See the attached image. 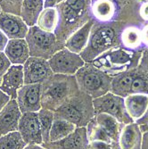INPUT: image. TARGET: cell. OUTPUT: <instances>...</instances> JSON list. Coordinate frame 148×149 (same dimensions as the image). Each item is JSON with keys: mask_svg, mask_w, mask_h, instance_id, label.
Returning a JSON list of instances; mask_svg holds the SVG:
<instances>
[{"mask_svg": "<svg viewBox=\"0 0 148 149\" xmlns=\"http://www.w3.org/2000/svg\"><path fill=\"white\" fill-rule=\"evenodd\" d=\"M23 0H0V7L2 12L21 15V9Z\"/></svg>", "mask_w": 148, "mask_h": 149, "instance_id": "31", "label": "cell"}, {"mask_svg": "<svg viewBox=\"0 0 148 149\" xmlns=\"http://www.w3.org/2000/svg\"><path fill=\"white\" fill-rule=\"evenodd\" d=\"M95 22L93 19H90L85 25H83L81 28L75 31L64 43V47L69 49L70 51L79 55L84 48L86 47L88 38L91 31V28Z\"/></svg>", "mask_w": 148, "mask_h": 149, "instance_id": "20", "label": "cell"}, {"mask_svg": "<svg viewBox=\"0 0 148 149\" xmlns=\"http://www.w3.org/2000/svg\"><path fill=\"white\" fill-rule=\"evenodd\" d=\"M54 73L64 75H75L85 64V61L79 55L66 47L59 50L48 60Z\"/></svg>", "mask_w": 148, "mask_h": 149, "instance_id": "10", "label": "cell"}, {"mask_svg": "<svg viewBox=\"0 0 148 149\" xmlns=\"http://www.w3.org/2000/svg\"><path fill=\"white\" fill-rule=\"evenodd\" d=\"M54 113L55 118L66 120L77 127H87L96 115L93 98L80 90L63 104Z\"/></svg>", "mask_w": 148, "mask_h": 149, "instance_id": "4", "label": "cell"}, {"mask_svg": "<svg viewBox=\"0 0 148 149\" xmlns=\"http://www.w3.org/2000/svg\"><path fill=\"white\" fill-rule=\"evenodd\" d=\"M74 76L79 89L88 94L93 99L102 97L111 90L113 77L92 63H85Z\"/></svg>", "mask_w": 148, "mask_h": 149, "instance_id": "6", "label": "cell"}, {"mask_svg": "<svg viewBox=\"0 0 148 149\" xmlns=\"http://www.w3.org/2000/svg\"><path fill=\"white\" fill-rule=\"evenodd\" d=\"M140 58V53L116 47L102 54L92 63L111 77H113L123 72L137 68Z\"/></svg>", "mask_w": 148, "mask_h": 149, "instance_id": "5", "label": "cell"}, {"mask_svg": "<svg viewBox=\"0 0 148 149\" xmlns=\"http://www.w3.org/2000/svg\"><path fill=\"white\" fill-rule=\"evenodd\" d=\"M138 68L145 72L146 74H148V50L145 51L141 55V58Z\"/></svg>", "mask_w": 148, "mask_h": 149, "instance_id": "33", "label": "cell"}, {"mask_svg": "<svg viewBox=\"0 0 148 149\" xmlns=\"http://www.w3.org/2000/svg\"><path fill=\"white\" fill-rule=\"evenodd\" d=\"M142 37H143V40L146 46H148V25L144 29L143 32H142Z\"/></svg>", "mask_w": 148, "mask_h": 149, "instance_id": "39", "label": "cell"}, {"mask_svg": "<svg viewBox=\"0 0 148 149\" xmlns=\"http://www.w3.org/2000/svg\"><path fill=\"white\" fill-rule=\"evenodd\" d=\"M88 144L87 128L77 127L76 130L66 138L55 142L49 141L41 146L45 149H87Z\"/></svg>", "mask_w": 148, "mask_h": 149, "instance_id": "14", "label": "cell"}, {"mask_svg": "<svg viewBox=\"0 0 148 149\" xmlns=\"http://www.w3.org/2000/svg\"><path fill=\"white\" fill-rule=\"evenodd\" d=\"M139 126H140V130H141L143 134L148 132V123H145V124H142V125H139Z\"/></svg>", "mask_w": 148, "mask_h": 149, "instance_id": "42", "label": "cell"}, {"mask_svg": "<svg viewBox=\"0 0 148 149\" xmlns=\"http://www.w3.org/2000/svg\"><path fill=\"white\" fill-rule=\"evenodd\" d=\"M24 149H45L41 145H27Z\"/></svg>", "mask_w": 148, "mask_h": 149, "instance_id": "41", "label": "cell"}, {"mask_svg": "<svg viewBox=\"0 0 148 149\" xmlns=\"http://www.w3.org/2000/svg\"><path fill=\"white\" fill-rule=\"evenodd\" d=\"M2 12V9H1V7H0V13H1Z\"/></svg>", "mask_w": 148, "mask_h": 149, "instance_id": "44", "label": "cell"}, {"mask_svg": "<svg viewBox=\"0 0 148 149\" xmlns=\"http://www.w3.org/2000/svg\"><path fill=\"white\" fill-rule=\"evenodd\" d=\"M142 149H148V132L147 133H144Z\"/></svg>", "mask_w": 148, "mask_h": 149, "instance_id": "40", "label": "cell"}, {"mask_svg": "<svg viewBox=\"0 0 148 149\" xmlns=\"http://www.w3.org/2000/svg\"><path fill=\"white\" fill-rule=\"evenodd\" d=\"M0 31H2L9 39L25 38L29 31V27L21 16L1 12Z\"/></svg>", "mask_w": 148, "mask_h": 149, "instance_id": "15", "label": "cell"}, {"mask_svg": "<svg viewBox=\"0 0 148 149\" xmlns=\"http://www.w3.org/2000/svg\"><path fill=\"white\" fill-rule=\"evenodd\" d=\"M26 146L19 131L10 132L0 138V149H24Z\"/></svg>", "mask_w": 148, "mask_h": 149, "instance_id": "29", "label": "cell"}, {"mask_svg": "<svg viewBox=\"0 0 148 149\" xmlns=\"http://www.w3.org/2000/svg\"><path fill=\"white\" fill-rule=\"evenodd\" d=\"M18 131L27 145H42L43 138L38 112L24 113L22 114Z\"/></svg>", "mask_w": 148, "mask_h": 149, "instance_id": "12", "label": "cell"}, {"mask_svg": "<svg viewBox=\"0 0 148 149\" xmlns=\"http://www.w3.org/2000/svg\"><path fill=\"white\" fill-rule=\"evenodd\" d=\"M94 120H95L96 123L100 128V130L105 135H107L111 140L114 142H119L120 135L124 124H122L115 118L106 113L96 114L94 117Z\"/></svg>", "mask_w": 148, "mask_h": 149, "instance_id": "23", "label": "cell"}, {"mask_svg": "<svg viewBox=\"0 0 148 149\" xmlns=\"http://www.w3.org/2000/svg\"><path fill=\"white\" fill-rule=\"evenodd\" d=\"M140 16L145 21H148V2H145L142 5L140 8Z\"/></svg>", "mask_w": 148, "mask_h": 149, "instance_id": "36", "label": "cell"}, {"mask_svg": "<svg viewBox=\"0 0 148 149\" xmlns=\"http://www.w3.org/2000/svg\"><path fill=\"white\" fill-rule=\"evenodd\" d=\"M130 5V0H91V17L98 22L117 20Z\"/></svg>", "mask_w": 148, "mask_h": 149, "instance_id": "9", "label": "cell"}, {"mask_svg": "<svg viewBox=\"0 0 148 149\" xmlns=\"http://www.w3.org/2000/svg\"><path fill=\"white\" fill-rule=\"evenodd\" d=\"M93 105L95 114H109L124 125L133 123V120L127 113L124 97L117 96L112 92H108L102 97L94 98Z\"/></svg>", "mask_w": 148, "mask_h": 149, "instance_id": "8", "label": "cell"}, {"mask_svg": "<svg viewBox=\"0 0 148 149\" xmlns=\"http://www.w3.org/2000/svg\"><path fill=\"white\" fill-rule=\"evenodd\" d=\"M16 101L22 113L38 112L41 106V84H24L17 92Z\"/></svg>", "mask_w": 148, "mask_h": 149, "instance_id": "13", "label": "cell"}, {"mask_svg": "<svg viewBox=\"0 0 148 149\" xmlns=\"http://www.w3.org/2000/svg\"><path fill=\"white\" fill-rule=\"evenodd\" d=\"M44 9V0H23L21 17L28 27H32L37 24L38 18Z\"/></svg>", "mask_w": 148, "mask_h": 149, "instance_id": "24", "label": "cell"}, {"mask_svg": "<svg viewBox=\"0 0 148 149\" xmlns=\"http://www.w3.org/2000/svg\"><path fill=\"white\" fill-rule=\"evenodd\" d=\"M22 114L16 99H10L0 111V138L10 132L18 131Z\"/></svg>", "mask_w": 148, "mask_h": 149, "instance_id": "16", "label": "cell"}, {"mask_svg": "<svg viewBox=\"0 0 148 149\" xmlns=\"http://www.w3.org/2000/svg\"><path fill=\"white\" fill-rule=\"evenodd\" d=\"M4 53L11 64L16 65H23L31 56L30 49L25 38L9 39Z\"/></svg>", "mask_w": 148, "mask_h": 149, "instance_id": "18", "label": "cell"}, {"mask_svg": "<svg viewBox=\"0 0 148 149\" xmlns=\"http://www.w3.org/2000/svg\"><path fill=\"white\" fill-rule=\"evenodd\" d=\"M11 65L12 64L6 57V54L4 52H0V77H3Z\"/></svg>", "mask_w": 148, "mask_h": 149, "instance_id": "32", "label": "cell"}, {"mask_svg": "<svg viewBox=\"0 0 148 149\" xmlns=\"http://www.w3.org/2000/svg\"><path fill=\"white\" fill-rule=\"evenodd\" d=\"M63 0H44V8L48 7H56Z\"/></svg>", "mask_w": 148, "mask_h": 149, "instance_id": "37", "label": "cell"}, {"mask_svg": "<svg viewBox=\"0 0 148 149\" xmlns=\"http://www.w3.org/2000/svg\"><path fill=\"white\" fill-rule=\"evenodd\" d=\"M148 123V108H147V111L145 113V115L140 120H138L137 121V123L138 125H142V124H145V123Z\"/></svg>", "mask_w": 148, "mask_h": 149, "instance_id": "38", "label": "cell"}, {"mask_svg": "<svg viewBox=\"0 0 148 149\" xmlns=\"http://www.w3.org/2000/svg\"><path fill=\"white\" fill-rule=\"evenodd\" d=\"M10 97L7 96L6 93H4L1 89H0V111L3 109V107L10 101Z\"/></svg>", "mask_w": 148, "mask_h": 149, "instance_id": "35", "label": "cell"}, {"mask_svg": "<svg viewBox=\"0 0 148 149\" xmlns=\"http://www.w3.org/2000/svg\"><path fill=\"white\" fill-rule=\"evenodd\" d=\"M76 125L68 120L55 118L49 134V141L55 142L61 140L72 134L76 130Z\"/></svg>", "mask_w": 148, "mask_h": 149, "instance_id": "26", "label": "cell"}, {"mask_svg": "<svg viewBox=\"0 0 148 149\" xmlns=\"http://www.w3.org/2000/svg\"><path fill=\"white\" fill-rule=\"evenodd\" d=\"M25 39L30 49V56L46 60H49L64 47V44L59 41L55 33L46 32L37 25L29 27Z\"/></svg>", "mask_w": 148, "mask_h": 149, "instance_id": "7", "label": "cell"}, {"mask_svg": "<svg viewBox=\"0 0 148 149\" xmlns=\"http://www.w3.org/2000/svg\"><path fill=\"white\" fill-rule=\"evenodd\" d=\"M120 24L95 22L91 28L88 42L79 56L85 63H92L97 57L119 45Z\"/></svg>", "mask_w": 148, "mask_h": 149, "instance_id": "3", "label": "cell"}, {"mask_svg": "<svg viewBox=\"0 0 148 149\" xmlns=\"http://www.w3.org/2000/svg\"><path fill=\"white\" fill-rule=\"evenodd\" d=\"M119 144L122 149H142L143 133L140 126L135 121L124 125L120 135Z\"/></svg>", "mask_w": 148, "mask_h": 149, "instance_id": "19", "label": "cell"}, {"mask_svg": "<svg viewBox=\"0 0 148 149\" xmlns=\"http://www.w3.org/2000/svg\"><path fill=\"white\" fill-rule=\"evenodd\" d=\"M120 40L125 47L130 50L138 49L143 40L142 32L135 27H129L122 31Z\"/></svg>", "mask_w": 148, "mask_h": 149, "instance_id": "27", "label": "cell"}, {"mask_svg": "<svg viewBox=\"0 0 148 149\" xmlns=\"http://www.w3.org/2000/svg\"><path fill=\"white\" fill-rule=\"evenodd\" d=\"M79 90L74 75L54 73L41 84V106L55 112Z\"/></svg>", "mask_w": 148, "mask_h": 149, "instance_id": "2", "label": "cell"}, {"mask_svg": "<svg viewBox=\"0 0 148 149\" xmlns=\"http://www.w3.org/2000/svg\"><path fill=\"white\" fill-rule=\"evenodd\" d=\"M24 85L23 65L12 64L2 77L0 89L11 99H16L18 90Z\"/></svg>", "mask_w": 148, "mask_h": 149, "instance_id": "17", "label": "cell"}, {"mask_svg": "<svg viewBox=\"0 0 148 149\" xmlns=\"http://www.w3.org/2000/svg\"><path fill=\"white\" fill-rule=\"evenodd\" d=\"M131 94H142L148 96V74L138 68L131 84Z\"/></svg>", "mask_w": 148, "mask_h": 149, "instance_id": "30", "label": "cell"}, {"mask_svg": "<svg viewBox=\"0 0 148 149\" xmlns=\"http://www.w3.org/2000/svg\"><path fill=\"white\" fill-rule=\"evenodd\" d=\"M38 120L40 127L42 131V138H43V144L49 142V134L50 130L55 120V113L53 111H50L45 108H41L38 112Z\"/></svg>", "mask_w": 148, "mask_h": 149, "instance_id": "28", "label": "cell"}, {"mask_svg": "<svg viewBox=\"0 0 148 149\" xmlns=\"http://www.w3.org/2000/svg\"><path fill=\"white\" fill-rule=\"evenodd\" d=\"M8 41L9 38L5 35L2 31H0V52H4Z\"/></svg>", "mask_w": 148, "mask_h": 149, "instance_id": "34", "label": "cell"}, {"mask_svg": "<svg viewBox=\"0 0 148 149\" xmlns=\"http://www.w3.org/2000/svg\"><path fill=\"white\" fill-rule=\"evenodd\" d=\"M90 4L91 0H63L56 6L58 25L55 35L60 42L64 44L75 31L92 19Z\"/></svg>", "mask_w": 148, "mask_h": 149, "instance_id": "1", "label": "cell"}, {"mask_svg": "<svg viewBox=\"0 0 148 149\" xmlns=\"http://www.w3.org/2000/svg\"><path fill=\"white\" fill-rule=\"evenodd\" d=\"M1 82H2V77H0V85H1Z\"/></svg>", "mask_w": 148, "mask_h": 149, "instance_id": "43", "label": "cell"}, {"mask_svg": "<svg viewBox=\"0 0 148 149\" xmlns=\"http://www.w3.org/2000/svg\"><path fill=\"white\" fill-rule=\"evenodd\" d=\"M137 71H138V67L113 76L112 79L110 92L122 97H126L129 96L131 84L134 78L136 76Z\"/></svg>", "mask_w": 148, "mask_h": 149, "instance_id": "22", "label": "cell"}, {"mask_svg": "<svg viewBox=\"0 0 148 149\" xmlns=\"http://www.w3.org/2000/svg\"><path fill=\"white\" fill-rule=\"evenodd\" d=\"M53 74L48 60L30 56L23 64L24 84H42Z\"/></svg>", "mask_w": 148, "mask_h": 149, "instance_id": "11", "label": "cell"}, {"mask_svg": "<svg viewBox=\"0 0 148 149\" xmlns=\"http://www.w3.org/2000/svg\"><path fill=\"white\" fill-rule=\"evenodd\" d=\"M36 25L46 32L55 33L58 25V13L56 7L44 8L40 13Z\"/></svg>", "mask_w": 148, "mask_h": 149, "instance_id": "25", "label": "cell"}, {"mask_svg": "<svg viewBox=\"0 0 148 149\" xmlns=\"http://www.w3.org/2000/svg\"><path fill=\"white\" fill-rule=\"evenodd\" d=\"M125 107L127 113L133 120L137 121L140 120L147 111L148 108V96L142 94H131L124 97Z\"/></svg>", "mask_w": 148, "mask_h": 149, "instance_id": "21", "label": "cell"}]
</instances>
